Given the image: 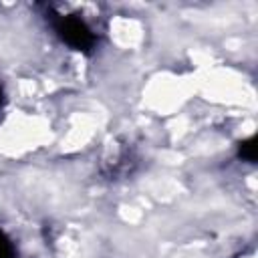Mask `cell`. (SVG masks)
<instances>
[{
    "instance_id": "obj_1",
    "label": "cell",
    "mask_w": 258,
    "mask_h": 258,
    "mask_svg": "<svg viewBox=\"0 0 258 258\" xmlns=\"http://www.w3.org/2000/svg\"><path fill=\"white\" fill-rule=\"evenodd\" d=\"M54 16H56L52 18L54 32L64 44H69L75 50H83V52H89L95 46L97 36L83 18L75 14H54Z\"/></svg>"
},
{
    "instance_id": "obj_2",
    "label": "cell",
    "mask_w": 258,
    "mask_h": 258,
    "mask_svg": "<svg viewBox=\"0 0 258 258\" xmlns=\"http://www.w3.org/2000/svg\"><path fill=\"white\" fill-rule=\"evenodd\" d=\"M238 157L248 163L256 161V137H248L238 143Z\"/></svg>"
},
{
    "instance_id": "obj_3",
    "label": "cell",
    "mask_w": 258,
    "mask_h": 258,
    "mask_svg": "<svg viewBox=\"0 0 258 258\" xmlns=\"http://www.w3.org/2000/svg\"><path fill=\"white\" fill-rule=\"evenodd\" d=\"M0 258H16V250L10 242V238L0 230Z\"/></svg>"
},
{
    "instance_id": "obj_4",
    "label": "cell",
    "mask_w": 258,
    "mask_h": 258,
    "mask_svg": "<svg viewBox=\"0 0 258 258\" xmlns=\"http://www.w3.org/2000/svg\"><path fill=\"white\" fill-rule=\"evenodd\" d=\"M4 101V93H2V87H0V103Z\"/></svg>"
}]
</instances>
